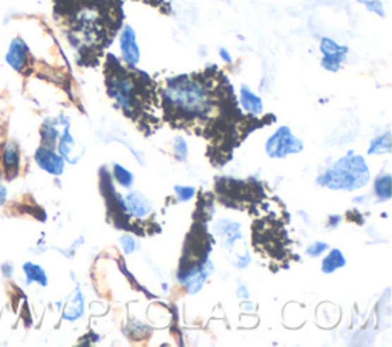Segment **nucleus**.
<instances>
[{
	"mask_svg": "<svg viewBox=\"0 0 392 347\" xmlns=\"http://www.w3.org/2000/svg\"><path fill=\"white\" fill-rule=\"evenodd\" d=\"M371 179L369 167L359 155L348 153L333 164L325 173L317 177V184L328 187L331 190L354 191L363 189Z\"/></svg>",
	"mask_w": 392,
	"mask_h": 347,
	"instance_id": "nucleus-2",
	"label": "nucleus"
},
{
	"mask_svg": "<svg viewBox=\"0 0 392 347\" xmlns=\"http://www.w3.org/2000/svg\"><path fill=\"white\" fill-rule=\"evenodd\" d=\"M357 2L367 8L368 11L380 17H385V5H383V0H357Z\"/></svg>",
	"mask_w": 392,
	"mask_h": 347,
	"instance_id": "nucleus-20",
	"label": "nucleus"
},
{
	"mask_svg": "<svg viewBox=\"0 0 392 347\" xmlns=\"http://www.w3.org/2000/svg\"><path fill=\"white\" fill-rule=\"evenodd\" d=\"M374 191H376L377 199L385 202L391 199V175L381 173L377 176L376 184H374Z\"/></svg>",
	"mask_w": 392,
	"mask_h": 347,
	"instance_id": "nucleus-15",
	"label": "nucleus"
},
{
	"mask_svg": "<svg viewBox=\"0 0 392 347\" xmlns=\"http://www.w3.org/2000/svg\"><path fill=\"white\" fill-rule=\"evenodd\" d=\"M112 176H114V179L123 187V189H130L133 181H135L133 175L128 170L126 167H123L121 164H114Z\"/></svg>",
	"mask_w": 392,
	"mask_h": 347,
	"instance_id": "nucleus-17",
	"label": "nucleus"
},
{
	"mask_svg": "<svg viewBox=\"0 0 392 347\" xmlns=\"http://www.w3.org/2000/svg\"><path fill=\"white\" fill-rule=\"evenodd\" d=\"M345 265H346V259L343 253L341 250H337V248H333V250L329 251V254L322 260V272L333 274L337 270L343 268Z\"/></svg>",
	"mask_w": 392,
	"mask_h": 347,
	"instance_id": "nucleus-13",
	"label": "nucleus"
},
{
	"mask_svg": "<svg viewBox=\"0 0 392 347\" xmlns=\"http://www.w3.org/2000/svg\"><path fill=\"white\" fill-rule=\"evenodd\" d=\"M219 56H221L222 60L226 61V63H231V60H233V58H231V56H230V52L226 48H221L219 49Z\"/></svg>",
	"mask_w": 392,
	"mask_h": 347,
	"instance_id": "nucleus-26",
	"label": "nucleus"
},
{
	"mask_svg": "<svg viewBox=\"0 0 392 347\" xmlns=\"http://www.w3.org/2000/svg\"><path fill=\"white\" fill-rule=\"evenodd\" d=\"M329 250V245L325 242H313L307 248V255L311 259H317L322 254H325Z\"/></svg>",
	"mask_w": 392,
	"mask_h": 347,
	"instance_id": "nucleus-23",
	"label": "nucleus"
},
{
	"mask_svg": "<svg viewBox=\"0 0 392 347\" xmlns=\"http://www.w3.org/2000/svg\"><path fill=\"white\" fill-rule=\"evenodd\" d=\"M304 150V142L293 135L288 126H282L267 139L265 152L270 158H287Z\"/></svg>",
	"mask_w": 392,
	"mask_h": 347,
	"instance_id": "nucleus-4",
	"label": "nucleus"
},
{
	"mask_svg": "<svg viewBox=\"0 0 392 347\" xmlns=\"http://www.w3.org/2000/svg\"><path fill=\"white\" fill-rule=\"evenodd\" d=\"M175 193H176V198L180 202H189L190 199L195 198L196 194V189L195 187H189V185H176L175 187Z\"/></svg>",
	"mask_w": 392,
	"mask_h": 347,
	"instance_id": "nucleus-21",
	"label": "nucleus"
},
{
	"mask_svg": "<svg viewBox=\"0 0 392 347\" xmlns=\"http://www.w3.org/2000/svg\"><path fill=\"white\" fill-rule=\"evenodd\" d=\"M120 244H121L123 251L126 253V254H132L133 251L138 250V244H137V240L133 239L130 234H124V236H121V239H120Z\"/></svg>",
	"mask_w": 392,
	"mask_h": 347,
	"instance_id": "nucleus-24",
	"label": "nucleus"
},
{
	"mask_svg": "<svg viewBox=\"0 0 392 347\" xmlns=\"http://www.w3.org/2000/svg\"><path fill=\"white\" fill-rule=\"evenodd\" d=\"M123 199H124V210H126V215H129L130 217L145 219L154 210L152 202H150L146 196L140 191H130L126 198Z\"/></svg>",
	"mask_w": 392,
	"mask_h": 347,
	"instance_id": "nucleus-6",
	"label": "nucleus"
},
{
	"mask_svg": "<svg viewBox=\"0 0 392 347\" xmlns=\"http://www.w3.org/2000/svg\"><path fill=\"white\" fill-rule=\"evenodd\" d=\"M77 149H83V147H80L75 139L73 138V135L68 130H65L63 133V137L60 138V144H59V150H60V153H61V158L63 159H68L69 163H78L80 161V158H82V153H77L75 150Z\"/></svg>",
	"mask_w": 392,
	"mask_h": 347,
	"instance_id": "nucleus-12",
	"label": "nucleus"
},
{
	"mask_svg": "<svg viewBox=\"0 0 392 347\" xmlns=\"http://www.w3.org/2000/svg\"><path fill=\"white\" fill-rule=\"evenodd\" d=\"M239 101H240V108H243L247 113L256 115L257 117V115H261L264 112L262 98L259 95H256L247 84L240 86Z\"/></svg>",
	"mask_w": 392,
	"mask_h": 347,
	"instance_id": "nucleus-10",
	"label": "nucleus"
},
{
	"mask_svg": "<svg viewBox=\"0 0 392 347\" xmlns=\"http://www.w3.org/2000/svg\"><path fill=\"white\" fill-rule=\"evenodd\" d=\"M83 310H85V298H83V294L77 289L74 298L69 301V305L66 308V313H65V318L66 320H77L83 315Z\"/></svg>",
	"mask_w": 392,
	"mask_h": 347,
	"instance_id": "nucleus-16",
	"label": "nucleus"
},
{
	"mask_svg": "<svg viewBox=\"0 0 392 347\" xmlns=\"http://www.w3.org/2000/svg\"><path fill=\"white\" fill-rule=\"evenodd\" d=\"M4 164L5 170H16L17 165H19V150H17V146L13 144V142L5 147Z\"/></svg>",
	"mask_w": 392,
	"mask_h": 347,
	"instance_id": "nucleus-19",
	"label": "nucleus"
},
{
	"mask_svg": "<svg viewBox=\"0 0 392 347\" xmlns=\"http://www.w3.org/2000/svg\"><path fill=\"white\" fill-rule=\"evenodd\" d=\"M173 153L180 161L187 159V155H189V147H187V142L184 138L176 137L173 139Z\"/></svg>",
	"mask_w": 392,
	"mask_h": 347,
	"instance_id": "nucleus-22",
	"label": "nucleus"
},
{
	"mask_svg": "<svg viewBox=\"0 0 392 347\" xmlns=\"http://www.w3.org/2000/svg\"><path fill=\"white\" fill-rule=\"evenodd\" d=\"M28 46L22 39H14L10 44V49L6 52V61L14 70H25V68L28 66Z\"/></svg>",
	"mask_w": 392,
	"mask_h": 347,
	"instance_id": "nucleus-9",
	"label": "nucleus"
},
{
	"mask_svg": "<svg viewBox=\"0 0 392 347\" xmlns=\"http://www.w3.org/2000/svg\"><path fill=\"white\" fill-rule=\"evenodd\" d=\"M117 69L118 70L111 69V75H108V82H106L108 94L121 111L130 113L137 109V104L140 101V86L135 78L124 72L120 63L117 65Z\"/></svg>",
	"mask_w": 392,
	"mask_h": 347,
	"instance_id": "nucleus-3",
	"label": "nucleus"
},
{
	"mask_svg": "<svg viewBox=\"0 0 392 347\" xmlns=\"http://www.w3.org/2000/svg\"><path fill=\"white\" fill-rule=\"evenodd\" d=\"M120 51L121 57L129 66H137L141 58V51L138 46L137 32L130 25H126L120 34Z\"/></svg>",
	"mask_w": 392,
	"mask_h": 347,
	"instance_id": "nucleus-5",
	"label": "nucleus"
},
{
	"mask_svg": "<svg viewBox=\"0 0 392 347\" xmlns=\"http://www.w3.org/2000/svg\"><path fill=\"white\" fill-rule=\"evenodd\" d=\"M238 297L239 298H248L250 296H248V292H247V288L245 286H240L239 289H238Z\"/></svg>",
	"mask_w": 392,
	"mask_h": 347,
	"instance_id": "nucleus-27",
	"label": "nucleus"
},
{
	"mask_svg": "<svg viewBox=\"0 0 392 347\" xmlns=\"http://www.w3.org/2000/svg\"><path fill=\"white\" fill-rule=\"evenodd\" d=\"M23 271L26 274V277L30 279V282H37L43 286H47L48 284V277H47V272H44L39 265H34V263H26L23 266Z\"/></svg>",
	"mask_w": 392,
	"mask_h": 347,
	"instance_id": "nucleus-18",
	"label": "nucleus"
},
{
	"mask_svg": "<svg viewBox=\"0 0 392 347\" xmlns=\"http://www.w3.org/2000/svg\"><path fill=\"white\" fill-rule=\"evenodd\" d=\"M319 48L324 57L334 58L337 61H341V63H343L346 56H348V46H342V44H338L336 40L329 37H322Z\"/></svg>",
	"mask_w": 392,
	"mask_h": 347,
	"instance_id": "nucleus-11",
	"label": "nucleus"
},
{
	"mask_svg": "<svg viewBox=\"0 0 392 347\" xmlns=\"http://www.w3.org/2000/svg\"><path fill=\"white\" fill-rule=\"evenodd\" d=\"M391 153V132H385L383 135L374 138L368 149V155H388Z\"/></svg>",
	"mask_w": 392,
	"mask_h": 347,
	"instance_id": "nucleus-14",
	"label": "nucleus"
},
{
	"mask_svg": "<svg viewBox=\"0 0 392 347\" xmlns=\"http://www.w3.org/2000/svg\"><path fill=\"white\" fill-rule=\"evenodd\" d=\"M342 222V217L341 216H329L328 219V227L329 228H336L338 224Z\"/></svg>",
	"mask_w": 392,
	"mask_h": 347,
	"instance_id": "nucleus-25",
	"label": "nucleus"
},
{
	"mask_svg": "<svg viewBox=\"0 0 392 347\" xmlns=\"http://www.w3.org/2000/svg\"><path fill=\"white\" fill-rule=\"evenodd\" d=\"M215 233L219 237L222 246L227 248V250H233L238 240L243 239V233H240V224L230 220V219L219 220L215 225Z\"/></svg>",
	"mask_w": 392,
	"mask_h": 347,
	"instance_id": "nucleus-7",
	"label": "nucleus"
},
{
	"mask_svg": "<svg viewBox=\"0 0 392 347\" xmlns=\"http://www.w3.org/2000/svg\"><path fill=\"white\" fill-rule=\"evenodd\" d=\"M166 100L185 117H202L212 108L209 89L190 77L173 78L167 84Z\"/></svg>",
	"mask_w": 392,
	"mask_h": 347,
	"instance_id": "nucleus-1",
	"label": "nucleus"
},
{
	"mask_svg": "<svg viewBox=\"0 0 392 347\" xmlns=\"http://www.w3.org/2000/svg\"><path fill=\"white\" fill-rule=\"evenodd\" d=\"M35 161L43 168L44 172H48L51 175H61L65 170V159L59 156L54 150H51L48 147H40L35 153Z\"/></svg>",
	"mask_w": 392,
	"mask_h": 347,
	"instance_id": "nucleus-8",
	"label": "nucleus"
}]
</instances>
